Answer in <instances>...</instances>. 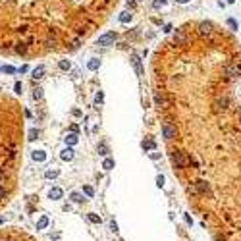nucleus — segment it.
<instances>
[{"instance_id": "obj_19", "label": "nucleus", "mask_w": 241, "mask_h": 241, "mask_svg": "<svg viewBox=\"0 0 241 241\" xmlns=\"http://www.w3.org/2000/svg\"><path fill=\"white\" fill-rule=\"evenodd\" d=\"M83 191H85V195H87V197H93V195H94L93 187H89V185H85V187H83Z\"/></svg>"}, {"instance_id": "obj_1", "label": "nucleus", "mask_w": 241, "mask_h": 241, "mask_svg": "<svg viewBox=\"0 0 241 241\" xmlns=\"http://www.w3.org/2000/svg\"><path fill=\"white\" fill-rule=\"evenodd\" d=\"M176 133H178V129H176V126H174L172 122H162V135H164V139L166 141H172L174 137H176Z\"/></svg>"}, {"instance_id": "obj_22", "label": "nucleus", "mask_w": 241, "mask_h": 241, "mask_svg": "<svg viewBox=\"0 0 241 241\" xmlns=\"http://www.w3.org/2000/svg\"><path fill=\"white\" fill-rule=\"evenodd\" d=\"M56 176H58V170H48V172H46V178H48V179H52V178H56Z\"/></svg>"}, {"instance_id": "obj_2", "label": "nucleus", "mask_w": 241, "mask_h": 241, "mask_svg": "<svg viewBox=\"0 0 241 241\" xmlns=\"http://www.w3.org/2000/svg\"><path fill=\"white\" fill-rule=\"evenodd\" d=\"M172 162L176 168H185L187 164V156H185V152H181V151H172Z\"/></svg>"}, {"instance_id": "obj_13", "label": "nucleus", "mask_w": 241, "mask_h": 241, "mask_svg": "<svg viewBox=\"0 0 241 241\" xmlns=\"http://www.w3.org/2000/svg\"><path fill=\"white\" fill-rule=\"evenodd\" d=\"M102 168H104V170H112V168H114V160L112 158H106L104 164H102Z\"/></svg>"}, {"instance_id": "obj_21", "label": "nucleus", "mask_w": 241, "mask_h": 241, "mask_svg": "<svg viewBox=\"0 0 241 241\" xmlns=\"http://www.w3.org/2000/svg\"><path fill=\"white\" fill-rule=\"evenodd\" d=\"M2 71H4V74H14L16 68H12V66H2Z\"/></svg>"}, {"instance_id": "obj_30", "label": "nucleus", "mask_w": 241, "mask_h": 241, "mask_svg": "<svg viewBox=\"0 0 241 241\" xmlns=\"http://www.w3.org/2000/svg\"><path fill=\"white\" fill-rule=\"evenodd\" d=\"M16 93H21V83H16Z\"/></svg>"}, {"instance_id": "obj_28", "label": "nucleus", "mask_w": 241, "mask_h": 241, "mask_svg": "<svg viewBox=\"0 0 241 241\" xmlns=\"http://www.w3.org/2000/svg\"><path fill=\"white\" fill-rule=\"evenodd\" d=\"M228 25L233 27V29H237V23H235V19H228Z\"/></svg>"}, {"instance_id": "obj_16", "label": "nucleus", "mask_w": 241, "mask_h": 241, "mask_svg": "<svg viewBox=\"0 0 241 241\" xmlns=\"http://www.w3.org/2000/svg\"><path fill=\"white\" fill-rule=\"evenodd\" d=\"M87 66H89V70H93V71H94V70H98V66H100V62H98V60H91V62H89V64H87Z\"/></svg>"}, {"instance_id": "obj_9", "label": "nucleus", "mask_w": 241, "mask_h": 241, "mask_svg": "<svg viewBox=\"0 0 241 241\" xmlns=\"http://www.w3.org/2000/svg\"><path fill=\"white\" fill-rule=\"evenodd\" d=\"M42 74H45V66H39V68L33 70V79H41Z\"/></svg>"}, {"instance_id": "obj_8", "label": "nucleus", "mask_w": 241, "mask_h": 241, "mask_svg": "<svg viewBox=\"0 0 241 241\" xmlns=\"http://www.w3.org/2000/svg\"><path fill=\"white\" fill-rule=\"evenodd\" d=\"M48 197H50V199H60V197H62V189H58V187H54V189H50V193H48Z\"/></svg>"}, {"instance_id": "obj_23", "label": "nucleus", "mask_w": 241, "mask_h": 241, "mask_svg": "<svg viewBox=\"0 0 241 241\" xmlns=\"http://www.w3.org/2000/svg\"><path fill=\"white\" fill-rule=\"evenodd\" d=\"M6 195H8V191H6V187L4 185H0V201L6 199Z\"/></svg>"}, {"instance_id": "obj_7", "label": "nucleus", "mask_w": 241, "mask_h": 241, "mask_svg": "<svg viewBox=\"0 0 241 241\" xmlns=\"http://www.w3.org/2000/svg\"><path fill=\"white\" fill-rule=\"evenodd\" d=\"M60 158H62V160H71V158H74V151H71V149H64L62 155H60Z\"/></svg>"}, {"instance_id": "obj_4", "label": "nucleus", "mask_w": 241, "mask_h": 241, "mask_svg": "<svg viewBox=\"0 0 241 241\" xmlns=\"http://www.w3.org/2000/svg\"><path fill=\"white\" fill-rule=\"evenodd\" d=\"M193 191H201V193H208L210 191V185L207 183V181L204 179H199L197 181V183L193 185Z\"/></svg>"}, {"instance_id": "obj_10", "label": "nucleus", "mask_w": 241, "mask_h": 241, "mask_svg": "<svg viewBox=\"0 0 241 241\" xmlns=\"http://www.w3.org/2000/svg\"><path fill=\"white\" fill-rule=\"evenodd\" d=\"M46 226H48V218L46 216H41L39 222H37V230H45Z\"/></svg>"}, {"instance_id": "obj_29", "label": "nucleus", "mask_w": 241, "mask_h": 241, "mask_svg": "<svg viewBox=\"0 0 241 241\" xmlns=\"http://www.w3.org/2000/svg\"><path fill=\"white\" fill-rule=\"evenodd\" d=\"M97 102H98V104L102 102V93H98V94H97Z\"/></svg>"}, {"instance_id": "obj_18", "label": "nucleus", "mask_w": 241, "mask_h": 241, "mask_svg": "<svg viewBox=\"0 0 241 241\" xmlns=\"http://www.w3.org/2000/svg\"><path fill=\"white\" fill-rule=\"evenodd\" d=\"M98 155H102V156H106V155H108L106 145H98Z\"/></svg>"}, {"instance_id": "obj_20", "label": "nucleus", "mask_w": 241, "mask_h": 241, "mask_svg": "<svg viewBox=\"0 0 241 241\" xmlns=\"http://www.w3.org/2000/svg\"><path fill=\"white\" fill-rule=\"evenodd\" d=\"M89 220H91L93 224H100V216H97V214H89Z\"/></svg>"}, {"instance_id": "obj_27", "label": "nucleus", "mask_w": 241, "mask_h": 241, "mask_svg": "<svg viewBox=\"0 0 241 241\" xmlns=\"http://www.w3.org/2000/svg\"><path fill=\"white\" fill-rule=\"evenodd\" d=\"M156 183H158V187H162V185H164V178L158 176V178H156Z\"/></svg>"}, {"instance_id": "obj_15", "label": "nucleus", "mask_w": 241, "mask_h": 241, "mask_svg": "<svg viewBox=\"0 0 241 241\" xmlns=\"http://www.w3.org/2000/svg\"><path fill=\"white\" fill-rule=\"evenodd\" d=\"M131 19V14H127V12H123V14H120V21L122 23H127V21Z\"/></svg>"}, {"instance_id": "obj_14", "label": "nucleus", "mask_w": 241, "mask_h": 241, "mask_svg": "<svg viewBox=\"0 0 241 241\" xmlns=\"http://www.w3.org/2000/svg\"><path fill=\"white\" fill-rule=\"evenodd\" d=\"M66 143H68V145H75V143H77V135L70 133L68 137H66Z\"/></svg>"}, {"instance_id": "obj_17", "label": "nucleus", "mask_w": 241, "mask_h": 241, "mask_svg": "<svg viewBox=\"0 0 241 241\" xmlns=\"http://www.w3.org/2000/svg\"><path fill=\"white\" fill-rule=\"evenodd\" d=\"M155 147H156L155 141H145V143H143V149H149V151H151V149H155Z\"/></svg>"}, {"instance_id": "obj_31", "label": "nucleus", "mask_w": 241, "mask_h": 241, "mask_svg": "<svg viewBox=\"0 0 241 241\" xmlns=\"http://www.w3.org/2000/svg\"><path fill=\"white\" fill-rule=\"evenodd\" d=\"M178 2H179V4H185V2H189V0H178Z\"/></svg>"}, {"instance_id": "obj_25", "label": "nucleus", "mask_w": 241, "mask_h": 241, "mask_svg": "<svg viewBox=\"0 0 241 241\" xmlns=\"http://www.w3.org/2000/svg\"><path fill=\"white\" fill-rule=\"evenodd\" d=\"M41 97H42V93H41V89H35V93H33V98H35V100H39Z\"/></svg>"}, {"instance_id": "obj_11", "label": "nucleus", "mask_w": 241, "mask_h": 241, "mask_svg": "<svg viewBox=\"0 0 241 241\" xmlns=\"http://www.w3.org/2000/svg\"><path fill=\"white\" fill-rule=\"evenodd\" d=\"M45 158H46V155H45L42 151H35V152H33V160H37V162H42Z\"/></svg>"}, {"instance_id": "obj_12", "label": "nucleus", "mask_w": 241, "mask_h": 241, "mask_svg": "<svg viewBox=\"0 0 241 241\" xmlns=\"http://www.w3.org/2000/svg\"><path fill=\"white\" fill-rule=\"evenodd\" d=\"M70 197H71V201H74V203H83V201H85L81 193H71Z\"/></svg>"}, {"instance_id": "obj_5", "label": "nucleus", "mask_w": 241, "mask_h": 241, "mask_svg": "<svg viewBox=\"0 0 241 241\" xmlns=\"http://www.w3.org/2000/svg\"><path fill=\"white\" fill-rule=\"evenodd\" d=\"M199 33L201 35H210L212 33V23H204V21L199 23Z\"/></svg>"}, {"instance_id": "obj_26", "label": "nucleus", "mask_w": 241, "mask_h": 241, "mask_svg": "<svg viewBox=\"0 0 241 241\" xmlns=\"http://www.w3.org/2000/svg\"><path fill=\"white\" fill-rule=\"evenodd\" d=\"M60 68H62V70H70V62L62 60V62H60Z\"/></svg>"}, {"instance_id": "obj_24", "label": "nucleus", "mask_w": 241, "mask_h": 241, "mask_svg": "<svg viewBox=\"0 0 241 241\" xmlns=\"http://www.w3.org/2000/svg\"><path fill=\"white\" fill-rule=\"evenodd\" d=\"M37 135H39V131H37V129H31V131H29V139H31V141H33V139H37Z\"/></svg>"}, {"instance_id": "obj_3", "label": "nucleus", "mask_w": 241, "mask_h": 241, "mask_svg": "<svg viewBox=\"0 0 241 241\" xmlns=\"http://www.w3.org/2000/svg\"><path fill=\"white\" fill-rule=\"evenodd\" d=\"M116 39H118V33H114V31L104 33L102 37H98V45H100V46H108V45H112Z\"/></svg>"}, {"instance_id": "obj_6", "label": "nucleus", "mask_w": 241, "mask_h": 241, "mask_svg": "<svg viewBox=\"0 0 241 241\" xmlns=\"http://www.w3.org/2000/svg\"><path fill=\"white\" fill-rule=\"evenodd\" d=\"M131 62H133L135 70H137V74L143 75V66H141V60H139V58H137V56H131Z\"/></svg>"}]
</instances>
